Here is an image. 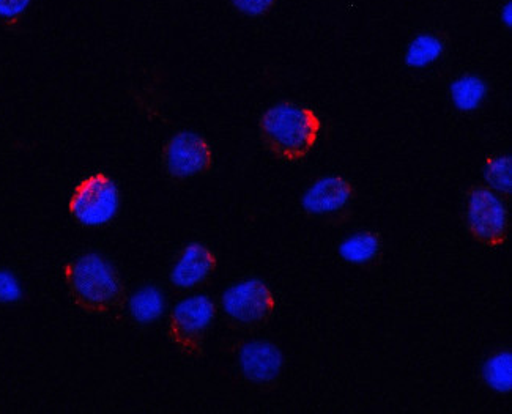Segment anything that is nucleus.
Segmentation results:
<instances>
[{"mask_svg":"<svg viewBox=\"0 0 512 414\" xmlns=\"http://www.w3.org/2000/svg\"><path fill=\"white\" fill-rule=\"evenodd\" d=\"M322 122L312 109L284 101L271 106L260 120V131L271 152L298 161L317 144Z\"/></svg>","mask_w":512,"mask_h":414,"instance_id":"1","label":"nucleus"},{"mask_svg":"<svg viewBox=\"0 0 512 414\" xmlns=\"http://www.w3.org/2000/svg\"><path fill=\"white\" fill-rule=\"evenodd\" d=\"M70 284L82 303L109 306L116 303L122 284L112 263L97 252L79 257L70 268Z\"/></svg>","mask_w":512,"mask_h":414,"instance_id":"2","label":"nucleus"},{"mask_svg":"<svg viewBox=\"0 0 512 414\" xmlns=\"http://www.w3.org/2000/svg\"><path fill=\"white\" fill-rule=\"evenodd\" d=\"M119 186L106 175H92L76 188L71 197V213L84 227H103L120 210Z\"/></svg>","mask_w":512,"mask_h":414,"instance_id":"3","label":"nucleus"},{"mask_svg":"<svg viewBox=\"0 0 512 414\" xmlns=\"http://www.w3.org/2000/svg\"><path fill=\"white\" fill-rule=\"evenodd\" d=\"M467 221L476 240L487 246H500L508 235L505 202L490 188H475L468 194Z\"/></svg>","mask_w":512,"mask_h":414,"instance_id":"4","label":"nucleus"},{"mask_svg":"<svg viewBox=\"0 0 512 414\" xmlns=\"http://www.w3.org/2000/svg\"><path fill=\"white\" fill-rule=\"evenodd\" d=\"M223 307L232 320L245 325L262 322L275 309V296L260 279H246L226 290Z\"/></svg>","mask_w":512,"mask_h":414,"instance_id":"5","label":"nucleus"},{"mask_svg":"<svg viewBox=\"0 0 512 414\" xmlns=\"http://www.w3.org/2000/svg\"><path fill=\"white\" fill-rule=\"evenodd\" d=\"M164 164L174 177H196L212 164V148L199 134L183 131L171 137L164 147Z\"/></svg>","mask_w":512,"mask_h":414,"instance_id":"6","label":"nucleus"},{"mask_svg":"<svg viewBox=\"0 0 512 414\" xmlns=\"http://www.w3.org/2000/svg\"><path fill=\"white\" fill-rule=\"evenodd\" d=\"M215 315V303L208 296L193 295L180 301L171 317L172 331L177 341L185 345L197 344L212 326Z\"/></svg>","mask_w":512,"mask_h":414,"instance_id":"7","label":"nucleus"},{"mask_svg":"<svg viewBox=\"0 0 512 414\" xmlns=\"http://www.w3.org/2000/svg\"><path fill=\"white\" fill-rule=\"evenodd\" d=\"M353 197V188L346 178L333 175L317 180L309 186L301 205L309 215L327 216L344 210Z\"/></svg>","mask_w":512,"mask_h":414,"instance_id":"8","label":"nucleus"},{"mask_svg":"<svg viewBox=\"0 0 512 414\" xmlns=\"http://www.w3.org/2000/svg\"><path fill=\"white\" fill-rule=\"evenodd\" d=\"M216 259L204 244L191 243L183 249L171 271L172 284L180 289H193L215 270Z\"/></svg>","mask_w":512,"mask_h":414,"instance_id":"9","label":"nucleus"},{"mask_svg":"<svg viewBox=\"0 0 512 414\" xmlns=\"http://www.w3.org/2000/svg\"><path fill=\"white\" fill-rule=\"evenodd\" d=\"M282 363V353L270 342H249L240 352V367L243 374L248 380L256 383L275 380L281 372Z\"/></svg>","mask_w":512,"mask_h":414,"instance_id":"10","label":"nucleus"},{"mask_svg":"<svg viewBox=\"0 0 512 414\" xmlns=\"http://www.w3.org/2000/svg\"><path fill=\"white\" fill-rule=\"evenodd\" d=\"M128 309L136 322L147 325V323L156 322L164 314L166 298L160 289L147 285L133 293L130 303H128Z\"/></svg>","mask_w":512,"mask_h":414,"instance_id":"11","label":"nucleus"},{"mask_svg":"<svg viewBox=\"0 0 512 414\" xmlns=\"http://www.w3.org/2000/svg\"><path fill=\"white\" fill-rule=\"evenodd\" d=\"M382 244L379 235L372 232L355 233L339 246V256L353 265H364L379 256Z\"/></svg>","mask_w":512,"mask_h":414,"instance_id":"12","label":"nucleus"},{"mask_svg":"<svg viewBox=\"0 0 512 414\" xmlns=\"http://www.w3.org/2000/svg\"><path fill=\"white\" fill-rule=\"evenodd\" d=\"M486 95V82L478 76H473V74L461 76L451 86V98H453L454 106L459 111H476L486 100Z\"/></svg>","mask_w":512,"mask_h":414,"instance_id":"13","label":"nucleus"},{"mask_svg":"<svg viewBox=\"0 0 512 414\" xmlns=\"http://www.w3.org/2000/svg\"><path fill=\"white\" fill-rule=\"evenodd\" d=\"M445 52V41L438 35L423 34L413 38L407 52H405V63L412 68H426L437 62Z\"/></svg>","mask_w":512,"mask_h":414,"instance_id":"14","label":"nucleus"},{"mask_svg":"<svg viewBox=\"0 0 512 414\" xmlns=\"http://www.w3.org/2000/svg\"><path fill=\"white\" fill-rule=\"evenodd\" d=\"M484 380L490 389L497 392H509L512 388V356L500 352L490 356L483 369Z\"/></svg>","mask_w":512,"mask_h":414,"instance_id":"15","label":"nucleus"},{"mask_svg":"<svg viewBox=\"0 0 512 414\" xmlns=\"http://www.w3.org/2000/svg\"><path fill=\"white\" fill-rule=\"evenodd\" d=\"M484 177L495 193L509 194L512 189V161L509 156L490 158L484 169Z\"/></svg>","mask_w":512,"mask_h":414,"instance_id":"16","label":"nucleus"},{"mask_svg":"<svg viewBox=\"0 0 512 414\" xmlns=\"http://www.w3.org/2000/svg\"><path fill=\"white\" fill-rule=\"evenodd\" d=\"M23 287L19 284L15 274L7 270H0V303L12 304L21 300Z\"/></svg>","mask_w":512,"mask_h":414,"instance_id":"17","label":"nucleus"},{"mask_svg":"<svg viewBox=\"0 0 512 414\" xmlns=\"http://www.w3.org/2000/svg\"><path fill=\"white\" fill-rule=\"evenodd\" d=\"M276 0H232L238 12L248 16H262L270 12Z\"/></svg>","mask_w":512,"mask_h":414,"instance_id":"18","label":"nucleus"},{"mask_svg":"<svg viewBox=\"0 0 512 414\" xmlns=\"http://www.w3.org/2000/svg\"><path fill=\"white\" fill-rule=\"evenodd\" d=\"M32 0H0V18L16 19L29 10Z\"/></svg>","mask_w":512,"mask_h":414,"instance_id":"19","label":"nucleus"},{"mask_svg":"<svg viewBox=\"0 0 512 414\" xmlns=\"http://www.w3.org/2000/svg\"><path fill=\"white\" fill-rule=\"evenodd\" d=\"M501 21L506 24V27H511L512 24V4L508 2L505 7L501 8Z\"/></svg>","mask_w":512,"mask_h":414,"instance_id":"20","label":"nucleus"}]
</instances>
